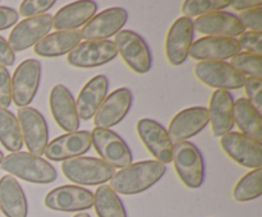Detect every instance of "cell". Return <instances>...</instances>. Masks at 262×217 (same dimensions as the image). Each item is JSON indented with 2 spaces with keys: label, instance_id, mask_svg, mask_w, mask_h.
Here are the masks:
<instances>
[{
  "label": "cell",
  "instance_id": "obj_1",
  "mask_svg": "<svg viewBox=\"0 0 262 217\" xmlns=\"http://www.w3.org/2000/svg\"><path fill=\"white\" fill-rule=\"evenodd\" d=\"M166 173V165L156 160L138 161L120 168L110 179V188L117 194L135 196L155 185Z\"/></svg>",
  "mask_w": 262,
  "mask_h": 217
},
{
  "label": "cell",
  "instance_id": "obj_2",
  "mask_svg": "<svg viewBox=\"0 0 262 217\" xmlns=\"http://www.w3.org/2000/svg\"><path fill=\"white\" fill-rule=\"evenodd\" d=\"M2 168L15 179L33 184H50L58 178L55 167L41 156L30 152H15L4 156Z\"/></svg>",
  "mask_w": 262,
  "mask_h": 217
},
{
  "label": "cell",
  "instance_id": "obj_3",
  "mask_svg": "<svg viewBox=\"0 0 262 217\" xmlns=\"http://www.w3.org/2000/svg\"><path fill=\"white\" fill-rule=\"evenodd\" d=\"M64 176L76 185H104L114 176L115 168L101 158L81 156L61 163Z\"/></svg>",
  "mask_w": 262,
  "mask_h": 217
},
{
  "label": "cell",
  "instance_id": "obj_4",
  "mask_svg": "<svg viewBox=\"0 0 262 217\" xmlns=\"http://www.w3.org/2000/svg\"><path fill=\"white\" fill-rule=\"evenodd\" d=\"M171 162L176 168L177 175L187 188L197 189L204 184V157L201 151L193 143L188 140L174 143Z\"/></svg>",
  "mask_w": 262,
  "mask_h": 217
},
{
  "label": "cell",
  "instance_id": "obj_5",
  "mask_svg": "<svg viewBox=\"0 0 262 217\" xmlns=\"http://www.w3.org/2000/svg\"><path fill=\"white\" fill-rule=\"evenodd\" d=\"M115 47L124 63L135 73L146 74L152 65L151 51L142 36L135 31L122 30L115 35Z\"/></svg>",
  "mask_w": 262,
  "mask_h": 217
},
{
  "label": "cell",
  "instance_id": "obj_6",
  "mask_svg": "<svg viewBox=\"0 0 262 217\" xmlns=\"http://www.w3.org/2000/svg\"><path fill=\"white\" fill-rule=\"evenodd\" d=\"M91 142L102 161L114 168H124L132 163V152L125 140L112 129L94 128Z\"/></svg>",
  "mask_w": 262,
  "mask_h": 217
},
{
  "label": "cell",
  "instance_id": "obj_7",
  "mask_svg": "<svg viewBox=\"0 0 262 217\" xmlns=\"http://www.w3.org/2000/svg\"><path fill=\"white\" fill-rule=\"evenodd\" d=\"M17 119L28 152L42 156L49 143V128L43 115L35 107L25 106L18 109Z\"/></svg>",
  "mask_w": 262,
  "mask_h": 217
},
{
  "label": "cell",
  "instance_id": "obj_8",
  "mask_svg": "<svg viewBox=\"0 0 262 217\" xmlns=\"http://www.w3.org/2000/svg\"><path fill=\"white\" fill-rule=\"evenodd\" d=\"M193 73L205 86L222 91L242 88L246 81V77L227 61H199Z\"/></svg>",
  "mask_w": 262,
  "mask_h": 217
},
{
  "label": "cell",
  "instance_id": "obj_9",
  "mask_svg": "<svg viewBox=\"0 0 262 217\" xmlns=\"http://www.w3.org/2000/svg\"><path fill=\"white\" fill-rule=\"evenodd\" d=\"M41 81V61L23 60L12 77V101L18 107L30 106L38 91Z\"/></svg>",
  "mask_w": 262,
  "mask_h": 217
},
{
  "label": "cell",
  "instance_id": "obj_10",
  "mask_svg": "<svg viewBox=\"0 0 262 217\" xmlns=\"http://www.w3.org/2000/svg\"><path fill=\"white\" fill-rule=\"evenodd\" d=\"M220 147L238 165L247 168L262 166V144L239 132H229L220 137Z\"/></svg>",
  "mask_w": 262,
  "mask_h": 217
},
{
  "label": "cell",
  "instance_id": "obj_11",
  "mask_svg": "<svg viewBox=\"0 0 262 217\" xmlns=\"http://www.w3.org/2000/svg\"><path fill=\"white\" fill-rule=\"evenodd\" d=\"M51 28H53V15L49 13L25 18L17 23L9 33L8 43L14 53L25 51L40 42L45 36L50 33Z\"/></svg>",
  "mask_w": 262,
  "mask_h": 217
},
{
  "label": "cell",
  "instance_id": "obj_12",
  "mask_svg": "<svg viewBox=\"0 0 262 217\" xmlns=\"http://www.w3.org/2000/svg\"><path fill=\"white\" fill-rule=\"evenodd\" d=\"M118 56L114 41H83L68 54V63L74 68H97L110 63Z\"/></svg>",
  "mask_w": 262,
  "mask_h": 217
},
{
  "label": "cell",
  "instance_id": "obj_13",
  "mask_svg": "<svg viewBox=\"0 0 262 217\" xmlns=\"http://www.w3.org/2000/svg\"><path fill=\"white\" fill-rule=\"evenodd\" d=\"M45 206L51 211L82 212L94 207V193L83 186L61 185L45 196Z\"/></svg>",
  "mask_w": 262,
  "mask_h": 217
},
{
  "label": "cell",
  "instance_id": "obj_14",
  "mask_svg": "<svg viewBox=\"0 0 262 217\" xmlns=\"http://www.w3.org/2000/svg\"><path fill=\"white\" fill-rule=\"evenodd\" d=\"M137 134L148 152L155 157L156 161L164 163H170L173 158V142L168 134V130L150 117H143L136 125Z\"/></svg>",
  "mask_w": 262,
  "mask_h": 217
},
{
  "label": "cell",
  "instance_id": "obj_15",
  "mask_svg": "<svg viewBox=\"0 0 262 217\" xmlns=\"http://www.w3.org/2000/svg\"><path fill=\"white\" fill-rule=\"evenodd\" d=\"M128 19V12L124 8L112 7L95 14L86 25L82 27V40L96 41L107 40L122 31Z\"/></svg>",
  "mask_w": 262,
  "mask_h": 217
},
{
  "label": "cell",
  "instance_id": "obj_16",
  "mask_svg": "<svg viewBox=\"0 0 262 217\" xmlns=\"http://www.w3.org/2000/svg\"><path fill=\"white\" fill-rule=\"evenodd\" d=\"M193 35L194 27L192 18L183 15L174 20L165 38V55L171 65H182L187 60L193 43Z\"/></svg>",
  "mask_w": 262,
  "mask_h": 217
},
{
  "label": "cell",
  "instance_id": "obj_17",
  "mask_svg": "<svg viewBox=\"0 0 262 217\" xmlns=\"http://www.w3.org/2000/svg\"><path fill=\"white\" fill-rule=\"evenodd\" d=\"M91 133L87 130L66 133L54 138L45 148V157L50 161H64L81 157L91 148Z\"/></svg>",
  "mask_w": 262,
  "mask_h": 217
},
{
  "label": "cell",
  "instance_id": "obj_18",
  "mask_svg": "<svg viewBox=\"0 0 262 217\" xmlns=\"http://www.w3.org/2000/svg\"><path fill=\"white\" fill-rule=\"evenodd\" d=\"M132 102L133 93L127 87H120L113 91L109 96H106L95 114V128L110 129L119 124L129 112Z\"/></svg>",
  "mask_w": 262,
  "mask_h": 217
},
{
  "label": "cell",
  "instance_id": "obj_19",
  "mask_svg": "<svg viewBox=\"0 0 262 217\" xmlns=\"http://www.w3.org/2000/svg\"><path fill=\"white\" fill-rule=\"evenodd\" d=\"M210 123L206 107L194 106L179 111L169 123L168 134L171 142L179 143L201 133Z\"/></svg>",
  "mask_w": 262,
  "mask_h": 217
},
{
  "label": "cell",
  "instance_id": "obj_20",
  "mask_svg": "<svg viewBox=\"0 0 262 217\" xmlns=\"http://www.w3.org/2000/svg\"><path fill=\"white\" fill-rule=\"evenodd\" d=\"M49 106L56 124L67 133L79 129V117L76 109V100L64 84H55L49 96Z\"/></svg>",
  "mask_w": 262,
  "mask_h": 217
},
{
  "label": "cell",
  "instance_id": "obj_21",
  "mask_svg": "<svg viewBox=\"0 0 262 217\" xmlns=\"http://www.w3.org/2000/svg\"><path fill=\"white\" fill-rule=\"evenodd\" d=\"M241 51L237 38L206 36L192 43L189 55L197 61H225Z\"/></svg>",
  "mask_w": 262,
  "mask_h": 217
},
{
  "label": "cell",
  "instance_id": "obj_22",
  "mask_svg": "<svg viewBox=\"0 0 262 217\" xmlns=\"http://www.w3.org/2000/svg\"><path fill=\"white\" fill-rule=\"evenodd\" d=\"M194 30L206 36L214 37H239L246 32L245 26L238 15L229 12H215L200 15L193 20Z\"/></svg>",
  "mask_w": 262,
  "mask_h": 217
},
{
  "label": "cell",
  "instance_id": "obj_23",
  "mask_svg": "<svg viewBox=\"0 0 262 217\" xmlns=\"http://www.w3.org/2000/svg\"><path fill=\"white\" fill-rule=\"evenodd\" d=\"M109 91V79L104 74L92 77L79 92L76 100V109L81 120L92 119L99 107L106 99Z\"/></svg>",
  "mask_w": 262,
  "mask_h": 217
},
{
  "label": "cell",
  "instance_id": "obj_24",
  "mask_svg": "<svg viewBox=\"0 0 262 217\" xmlns=\"http://www.w3.org/2000/svg\"><path fill=\"white\" fill-rule=\"evenodd\" d=\"M234 97L229 91L216 89L211 94L209 102V117L211 123L212 134L215 137H223L232 132L234 127Z\"/></svg>",
  "mask_w": 262,
  "mask_h": 217
},
{
  "label": "cell",
  "instance_id": "obj_25",
  "mask_svg": "<svg viewBox=\"0 0 262 217\" xmlns=\"http://www.w3.org/2000/svg\"><path fill=\"white\" fill-rule=\"evenodd\" d=\"M97 12V4L91 0L64 5L53 15V28L56 31H76L83 27Z\"/></svg>",
  "mask_w": 262,
  "mask_h": 217
},
{
  "label": "cell",
  "instance_id": "obj_26",
  "mask_svg": "<svg viewBox=\"0 0 262 217\" xmlns=\"http://www.w3.org/2000/svg\"><path fill=\"white\" fill-rule=\"evenodd\" d=\"M0 211L5 217H27L28 202L25 190L14 176L0 178Z\"/></svg>",
  "mask_w": 262,
  "mask_h": 217
},
{
  "label": "cell",
  "instance_id": "obj_27",
  "mask_svg": "<svg viewBox=\"0 0 262 217\" xmlns=\"http://www.w3.org/2000/svg\"><path fill=\"white\" fill-rule=\"evenodd\" d=\"M81 42L82 37L78 30L55 31L36 43L33 51L41 58H59L71 53Z\"/></svg>",
  "mask_w": 262,
  "mask_h": 217
},
{
  "label": "cell",
  "instance_id": "obj_28",
  "mask_svg": "<svg viewBox=\"0 0 262 217\" xmlns=\"http://www.w3.org/2000/svg\"><path fill=\"white\" fill-rule=\"evenodd\" d=\"M234 124L239 128L242 134L261 142L262 139V116L260 110L256 109L247 99L241 97L234 101Z\"/></svg>",
  "mask_w": 262,
  "mask_h": 217
},
{
  "label": "cell",
  "instance_id": "obj_29",
  "mask_svg": "<svg viewBox=\"0 0 262 217\" xmlns=\"http://www.w3.org/2000/svg\"><path fill=\"white\" fill-rule=\"evenodd\" d=\"M94 207L97 217H128L122 199L106 184L100 185L94 193Z\"/></svg>",
  "mask_w": 262,
  "mask_h": 217
},
{
  "label": "cell",
  "instance_id": "obj_30",
  "mask_svg": "<svg viewBox=\"0 0 262 217\" xmlns=\"http://www.w3.org/2000/svg\"><path fill=\"white\" fill-rule=\"evenodd\" d=\"M0 143L9 152H19L23 147L18 119L12 111L0 109Z\"/></svg>",
  "mask_w": 262,
  "mask_h": 217
},
{
  "label": "cell",
  "instance_id": "obj_31",
  "mask_svg": "<svg viewBox=\"0 0 262 217\" xmlns=\"http://www.w3.org/2000/svg\"><path fill=\"white\" fill-rule=\"evenodd\" d=\"M262 168H253L237 181L233 188V198L237 202H250L262 194Z\"/></svg>",
  "mask_w": 262,
  "mask_h": 217
},
{
  "label": "cell",
  "instance_id": "obj_32",
  "mask_svg": "<svg viewBox=\"0 0 262 217\" xmlns=\"http://www.w3.org/2000/svg\"><path fill=\"white\" fill-rule=\"evenodd\" d=\"M230 0H186L182 4V13L184 17H200L210 13L222 12L230 7Z\"/></svg>",
  "mask_w": 262,
  "mask_h": 217
},
{
  "label": "cell",
  "instance_id": "obj_33",
  "mask_svg": "<svg viewBox=\"0 0 262 217\" xmlns=\"http://www.w3.org/2000/svg\"><path fill=\"white\" fill-rule=\"evenodd\" d=\"M229 64L245 77L262 78V55L241 51L233 56Z\"/></svg>",
  "mask_w": 262,
  "mask_h": 217
},
{
  "label": "cell",
  "instance_id": "obj_34",
  "mask_svg": "<svg viewBox=\"0 0 262 217\" xmlns=\"http://www.w3.org/2000/svg\"><path fill=\"white\" fill-rule=\"evenodd\" d=\"M54 5H55V0H25L20 3L18 14L26 18L46 14L48 10L51 9Z\"/></svg>",
  "mask_w": 262,
  "mask_h": 217
},
{
  "label": "cell",
  "instance_id": "obj_35",
  "mask_svg": "<svg viewBox=\"0 0 262 217\" xmlns=\"http://www.w3.org/2000/svg\"><path fill=\"white\" fill-rule=\"evenodd\" d=\"M246 94L247 100L256 107L257 110L262 109V78H256V77H247L245 81Z\"/></svg>",
  "mask_w": 262,
  "mask_h": 217
},
{
  "label": "cell",
  "instance_id": "obj_36",
  "mask_svg": "<svg viewBox=\"0 0 262 217\" xmlns=\"http://www.w3.org/2000/svg\"><path fill=\"white\" fill-rule=\"evenodd\" d=\"M237 41L239 43V47L245 49L247 53L262 55V32L246 31Z\"/></svg>",
  "mask_w": 262,
  "mask_h": 217
},
{
  "label": "cell",
  "instance_id": "obj_37",
  "mask_svg": "<svg viewBox=\"0 0 262 217\" xmlns=\"http://www.w3.org/2000/svg\"><path fill=\"white\" fill-rule=\"evenodd\" d=\"M12 105V77L5 66L0 65V109H9Z\"/></svg>",
  "mask_w": 262,
  "mask_h": 217
},
{
  "label": "cell",
  "instance_id": "obj_38",
  "mask_svg": "<svg viewBox=\"0 0 262 217\" xmlns=\"http://www.w3.org/2000/svg\"><path fill=\"white\" fill-rule=\"evenodd\" d=\"M242 25L246 30L253 31V32H262V7H256L252 9L241 12L238 15Z\"/></svg>",
  "mask_w": 262,
  "mask_h": 217
},
{
  "label": "cell",
  "instance_id": "obj_39",
  "mask_svg": "<svg viewBox=\"0 0 262 217\" xmlns=\"http://www.w3.org/2000/svg\"><path fill=\"white\" fill-rule=\"evenodd\" d=\"M19 14L15 9L5 5H0V31H5L18 23Z\"/></svg>",
  "mask_w": 262,
  "mask_h": 217
},
{
  "label": "cell",
  "instance_id": "obj_40",
  "mask_svg": "<svg viewBox=\"0 0 262 217\" xmlns=\"http://www.w3.org/2000/svg\"><path fill=\"white\" fill-rule=\"evenodd\" d=\"M15 61V53L12 50L8 41L0 36V65L12 66Z\"/></svg>",
  "mask_w": 262,
  "mask_h": 217
},
{
  "label": "cell",
  "instance_id": "obj_41",
  "mask_svg": "<svg viewBox=\"0 0 262 217\" xmlns=\"http://www.w3.org/2000/svg\"><path fill=\"white\" fill-rule=\"evenodd\" d=\"M261 0H234L230 3V7L235 10V12H245V10L252 9V8L261 7Z\"/></svg>",
  "mask_w": 262,
  "mask_h": 217
},
{
  "label": "cell",
  "instance_id": "obj_42",
  "mask_svg": "<svg viewBox=\"0 0 262 217\" xmlns=\"http://www.w3.org/2000/svg\"><path fill=\"white\" fill-rule=\"evenodd\" d=\"M73 217H91V216H90V213H87V212H79V213L74 214Z\"/></svg>",
  "mask_w": 262,
  "mask_h": 217
},
{
  "label": "cell",
  "instance_id": "obj_43",
  "mask_svg": "<svg viewBox=\"0 0 262 217\" xmlns=\"http://www.w3.org/2000/svg\"><path fill=\"white\" fill-rule=\"evenodd\" d=\"M3 160H4V153H3L2 151H0V165H2Z\"/></svg>",
  "mask_w": 262,
  "mask_h": 217
}]
</instances>
